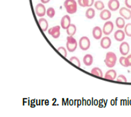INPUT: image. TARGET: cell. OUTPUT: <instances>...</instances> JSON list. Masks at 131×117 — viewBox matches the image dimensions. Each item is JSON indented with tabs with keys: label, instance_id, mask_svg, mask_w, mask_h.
Returning <instances> with one entry per match:
<instances>
[{
	"label": "cell",
	"instance_id": "7a4b0ae2",
	"mask_svg": "<svg viewBox=\"0 0 131 117\" xmlns=\"http://www.w3.org/2000/svg\"><path fill=\"white\" fill-rule=\"evenodd\" d=\"M117 62V56L115 53L112 51H109L106 54L105 63V65L109 68H113Z\"/></svg>",
	"mask_w": 131,
	"mask_h": 117
},
{
	"label": "cell",
	"instance_id": "cb8c5ba5",
	"mask_svg": "<svg viewBox=\"0 0 131 117\" xmlns=\"http://www.w3.org/2000/svg\"><path fill=\"white\" fill-rule=\"evenodd\" d=\"M69 60H70V62L72 63L73 64H74L75 66H76L77 67H81L80 61L78 58H77V57L75 56H73L69 59Z\"/></svg>",
	"mask_w": 131,
	"mask_h": 117
},
{
	"label": "cell",
	"instance_id": "9c48e42d",
	"mask_svg": "<svg viewBox=\"0 0 131 117\" xmlns=\"http://www.w3.org/2000/svg\"><path fill=\"white\" fill-rule=\"evenodd\" d=\"M100 44L103 49H109L112 45V40L109 37H104L101 40Z\"/></svg>",
	"mask_w": 131,
	"mask_h": 117
},
{
	"label": "cell",
	"instance_id": "4dcf8cb0",
	"mask_svg": "<svg viewBox=\"0 0 131 117\" xmlns=\"http://www.w3.org/2000/svg\"><path fill=\"white\" fill-rule=\"evenodd\" d=\"M119 64L122 66V67H126V57H124L123 56H122L119 58Z\"/></svg>",
	"mask_w": 131,
	"mask_h": 117
},
{
	"label": "cell",
	"instance_id": "2e32d148",
	"mask_svg": "<svg viewBox=\"0 0 131 117\" xmlns=\"http://www.w3.org/2000/svg\"><path fill=\"white\" fill-rule=\"evenodd\" d=\"M111 17H112V13L109 10L104 9L101 10V12L100 13V18L103 20H108L110 18H111Z\"/></svg>",
	"mask_w": 131,
	"mask_h": 117
},
{
	"label": "cell",
	"instance_id": "83f0119b",
	"mask_svg": "<svg viewBox=\"0 0 131 117\" xmlns=\"http://www.w3.org/2000/svg\"><path fill=\"white\" fill-rule=\"evenodd\" d=\"M116 80L118 81V82L121 83H126L127 82V79L126 78V76L123 74H119V76L117 77V79Z\"/></svg>",
	"mask_w": 131,
	"mask_h": 117
},
{
	"label": "cell",
	"instance_id": "8992f818",
	"mask_svg": "<svg viewBox=\"0 0 131 117\" xmlns=\"http://www.w3.org/2000/svg\"><path fill=\"white\" fill-rule=\"evenodd\" d=\"M35 14L39 17H43L46 14V9L42 3L41 4H38L36 5L35 8Z\"/></svg>",
	"mask_w": 131,
	"mask_h": 117
},
{
	"label": "cell",
	"instance_id": "5bb4252c",
	"mask_svg": "<svg viewBox=\"0 0 131 117\" xmlns=\"http://www.w3.org/2000/svg\"><path fill=\"white\" fill-rule=\"evenodd\" d=\"M125 33L122 30L119 29L116 31L114 33V38L117 41H123L125 39Z\"/></svg>",
	"mask_w": 131,
	"mask_h": 117
},
{
	"label": "cell",
	"instance_id": "5b68a950",
	"mask_svg": "<svg viewBox=\"0 0 131 117\" xmlns=\"http://www.w3.org/2000/svg\"><path fill=\"white\" fill-rule=\"evenodd\" d=\"M114 23L112 21H107L104 24L103 28V33L104 35H110L112 33L113 30H114Z\"/></svg>",
	"mask_w": 131,
	"mask_h": 117
},
{
	"label": "cell",
	"instance_id": "6da1fadb",
	"mask_svg": "<svg viewBox=\"0 0 131 117\" xmlns=\"http://www.w3.org/2000/svg\"><path fill=\"white\" fill-rule=\"evenodd\" d=\"M64 7L68 14H75L78 10L77 2L75 0H65L64 2Z\"/></svg>",
	"mask_w": 131,
	"mask_h": 117
},
{
	"label": "cell",
	"instance_id": "484cf974",
	"mask_svg": "<svg viewBox=\"0 0 131 117\" xmlns=\"http://www.w3.org/2000/svg\"><path fill=\"white\" fill-rule=\"evenodd\" d=\"M124 33L128 37H131V23H128L124 27Z\"/></svg>",
	"mask_w": 131,
	"mask_h": 117
},
{
	"label": "cell",
	"instance_id": "f546056e",
	"mask_svg": "<svg viewBox=\"0 0 131 117\" xmlns=\"http://www.w3.org/2000/svg\"><path fill=\"white\" fill-rule=\"evenodd\" d=\"M131 66V54L126 57V67H128Z\"/></svg>",
	"mask_w": 131,
	"mask_h": 117
},
{
	"label": "cell",
	"instance_id": "52a82bcc",
	"mask_svg": "<svg viewBox=\"0 0 131 117\" xmlns=\"http://www.w3.org/2000/svg\"><path fill=\"white\" fill-rule=\"evenodd\" d=\"M60 30H61V27L60 26H55V27H53L50 28V29H48V33L53 38L57 39V38H59L60 37V35H61Z\"/></svg>",
	"mask_w": 131,
	"mask_h": 117
},
{
	"label": "cell",
	"instance_id": "e0dca14e",
	"mask_svg": "<svg viewBox=\"0 0 131 117\" xmlns=\"http://www.w3.org/2000/svg\"><path fill=\"white\" fill-rule=\"evenodd\" d=\"M38 22H39V27L41 29V30L44 32L46 31L48 29V23L47 20L43 18H41L39 19Z\"/></svg>",
	"mask_w": 131,
	"mask_h": 117
},
{
	"label": "cell",
	"instance_id": "7402d4cb",
	"mask_svg": "<svg viewBox=\"0 0 131 117\" xmlns=\"http://www.w3.org/2000/svg\"><path fill=\"white\" fill-rule=\"evenodd\" d=\"M91 74L95 76H97L99 77H103V74L101 68H98V67H94L91 70Z\"/></svg>",
	"mask_w": 131,
	"mask_h": 117
},
{
	"label": "cell",
	"instance_id": "d6986e66",
	"mask_svg": "<svg viewBox=\"0 0 131 117\" xmlns=\"http://www.w3.org/2000/svg\"><path fill=\"white\" fill-rule=\"evenodd\" d=\"M115 25L118 29H122L125 27V19L122 17H118L115 20Z\"/></svg>",
	"mask_w": 131,
	"mask_h": 117
},
{
	"label": "cell",
	"instance_id": "3957f363",
	"mask_svg": "<svg viewBox=\"0 0 131 117\" xmlns=\"http://www.w3.org/2000/svg\"><path fill=\"white\" fill-rule=\"evenodd\" d=\"M67 49L70 51L73 52L78 47V43H77L76 39H74L73 36H68L67 37Z\"/></svg>",
	"mask_w": 131,
	"mask_h": 117
},
{
	"label": "cell",
	"instance_id": "603a6c76",
	"mask_svg": "<svg viewBox=\"0 0 131 117\" xmlns=\"http://www.w3.org/2000/svg\"><path fill=\"white\" fill-rule=\"evenodd\" d=\"M94 5L95 8L98 10H104V8H105L104 3L102 2V1H100V0H98V1H96V2H94Z\"/></svg>",
	"mask_w": 131,
	"mask_h": 117
},
{
	"label": "cell",
	"instance_id": "836d02e7",
	"mask_svg": "<svg viewBox=\"0 0 131 117\" xmlns=\"http://www.w3.org/2000/svg\"><path fill=\"white\" fill-rule=\"evenodd\" d=\"M40 1H41V2L42 3V4H48L50 0H40Z\"/></svg>",
	"mask_w": 131,
	"mask_h": 117
},
{
	"label": "cell",
	"instance_id": "d4e9b609",
	"mask_svg": "<svg viewBox=\"0 0 131 117\" xmlns=\"http://www.w3.org/2000/svg\"><path fill=\"white\" fill-rule=\"evenodd\" d=\"M46 14H47V16H48V17L52 18L55 16L54 9L53 8H52V7L48 8L47 9V10H46Z\"/></svg>",
	"mask_w": 131,
	"mask_h": 117
},
{
	"label": "cell",
	"instance_id": "f1b7e54d",
	"mask_svg": "<svg viewBox=\"0 0 131 117\" xmlns=\"http://www.w3.org/2000/svg\"><path fill=\"white\" fill-rule=\"evenodd\" d=\"M85 7H90L94 4V0H84Z\"/></svg>",
	"mask_w": 131,
	"mask_h": 117
},
{
	"label": "cell",
	"instance_id": "8fae6325",
	"mask_svg": "<svg viewBox=\"0 0 131 117\" xmlns=\"http://www.w3.org/2000/svg\"><path fill=\"white\" fill-rule=\"evenodd\" d=\"M130 51V46L129 44L126 42V41H124L120 44L119 45V52L122 55H123L124 56L127 55L128 54Z\"/></svg>",
	"mask_w": 131,
	"mask_h": 117
},
{
	"label": "cell",
	"instance_id": "7c38bea8",
	"mask_svg": "<svg viewBox=\"0 0 131 117\" xmlns=\"http://www.w3.org/2000/svg\"><path fill=\"white\" fill-rule=\"evenodd\" d=\"M71 18L69 15H65L62 17L61 20V28L63 29H67L71 24Z\"/></svg>",
	"mask_w": 131,
	"mask_h": 117
},
{
	"label": "cell",
	"instance_id": "30bf717a",
	"mask_svg": "<svg viewBox=\"0 0 131 117\" xmlns=\"http://www.w3.org/2000/svg\"><path fill=\"white\" fill-rule=\"evenodd\" d=\"M107 6L110 10L115 12L117 11L119 8V2L118 0H110L108 2Z\"/></svg>",
	"mask_w": 131,
	"mask_h": 117
},
{
	"label": "cell",
	"instance_id": "44dd1931",
	"mask_svg": "<svg viewBox=\"0 0 131 117\" xmlns=\"http://www.w3.org/2000/svg\"><path fill=\"white\" fill-rule=\"evenodd\" d=\"M86 17L88 19H92L95 16V10L92 8H89L86 11Z\"/></svg>",
	"mask_w": 131,
	"mask_h": 117
},
{
	"label": "cell",
	"instance_id": "ba28073f",
	"mask_svg": "<svg viewBox=\"0 0 131 117\" xmlns=\"http://www.w3.org/2000/svg\"><path fill=\"white\" fill-rule=\"evenodd\" d=\"M119 14L125 20H130L131 18V10L126 7H122L119 10Z\"/></svg>",
	"mask_w": 131,
	"mask_h": 117
},
{
	"label": "cell",
	"instance_id": "ffe728a7",
	"mask_svg": "<svg viewBox=\"0 0 131 117\" xmlns=\"http://www.w3.org/2000/svg\"><path fill=\"white\" fill-rule=\"evenodd\" d=\"M67 34L68 35V36H73L75 34L77 31L76 26L74 24H71L70 26L67 29Z\"/></svg>",
	"mask_w": 131,
	"mask_h": 117
},
{
	"label": "cell",
	"instance_id": "277c9868",
	"mask_svg": "<svg viewBox=\"0 0 131 117\" xmlns=\"http://www.w3.org/2000/svg\"><path fill=\"white\" fill-rule=\"evenodd\" d=\"M79 46L82 50H88L90 47V41L89 38L85 36L81 37L79 41Z\"/></svg>",
	"mask_w": 131,
	"mask_h": 117
},
{
	"label": "cell",
	"instance_id": "4fadbf2b",
	"mask_svg": "<svg viewBox=\"0 0 131 117\" xmlns=\"http://www.w3.org/2000/svg\"><path fill=\"white\" fill-rule=\"evenodd\" d=\"M103 30L101 29L100 27H94L92 29V36L94 37V39L98 40L100 39L102 37V35H103Z\"/></svg>",
	"mask_w": 131,
	"mask_h": 117
},
{
	"label": "cell",
	"instance_id": "9a60e30c",
	"mask_svg": "<svg viewBox=\"0 0 131 117\" xmlns=\"http://www.w3.org/2000/svg\"><path fill=\"white\" fill-rule=\"evenodd\" d=\"M116 76H117V73H116V71L115 70H107L105 74V79H108V80L114 81L116 79Z\"/></svg>",
	"mask_w": 131,
	"mask_h": 117
},
{
	"label": "cell",
	"instance_id": "ac0fdd59",
	"mask_svg": "<svg viewBox=\"0 0 131 117\" xmlns=\"http://www.w3.org/2000/svg\"><path fill=\"white\" fill-rule=\"evenodd\" d=\"M83 62L86 66L87 67H90L92 64L93 63V57L92 55L90 54H86L84 56V58H83Z\"/></svg>",
	"mask_w": 131,
	"mask_h": 117
},
{
	"label": "cell",
	"instance_id": "4316f807",
	"mask_svg": "<svg viewBox=\"0 0 131 117\" xmlns=\"http://www.w3.org/2000/svg\"><path fill=\"white\" fill-rule=\"evenodd\" d=\"M58 51H59L60 54L63 55L64 57H67V49L66 48H65L64 47H59L58 49H57Z\"/></svg>",
	"mask_w": 131,
	"mask_h": 117
},
{
	"label": "cell",
	"instance_id": "d6a6232c",
	"mask_svg": "<svg viewBox=\"0 0 131 117\" xmlns=\"http://www.w3.org/2000/svg\"><path fill=\"white\" fill-rule=\"evenodd\" d=\"M78 3L79 5L80 6H82V7H85L84 0H78Z\"/></svg>",
	"mask_w": 131,
	"mask_h": 117
},
{
	"label": "cell",
	"instance_id": "1f68e13d",
	"mask_svg": "<svg viewBox=\"0 0 131 117\" xmlns=\"http://www.w3.org/2000/svg\"><path fill=\"white\" fill-rule=\"evenodd\" d=\"M124 4H125V6L126 8L131 9V0H125Z\"/></svg>",
	"mask_w": 131,
	"mask_h": 117
}]
</instances>
